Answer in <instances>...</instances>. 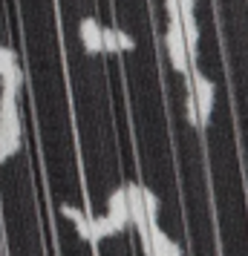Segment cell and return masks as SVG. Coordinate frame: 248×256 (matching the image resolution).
<instances>
[{
    "label": "cell",
    "mask_w": 248,
    "mask_h": 256,
    "mask_svg": "<svg viewBox=\"0 0 248 256\" xmlns=\"http://www.w3.org/2000/svg\"><path fill=\"white\" fill-rule=\"evenodd\" d=\"M142 204H144V213H147V222L156 224L159 222V196L147 184H142Z\"/></svg>",
    "instance_id": "obj_8"
},
{
    "label": "cell",
    "mask_w": 248,
    "mask_h": 256,
    "mask_svg": "<svg viewBox=\"0 0 248 256\" xmlns=\"http://www.w3.org/2000/svg\"><path fill=\"white\" fill-rule=\"evenodd\" d=\"M101 52H118V40L113 26H101Z\"/></svg>",
    "instance_id": "obj_9"
},
{
    "label": "cell",
    "mask_w": 248,
    "mask_h": 256,
    "mask_svg": "<svg viewBox=\"0 0 248 256\" xmlns=\"http://www.w3.org/2000/svg\"><path fill=\"white\" fill-rule=\"evenodd\" d=\"M61 216L72 222V228L78 230V236H81L84 242L98 244L95 236H93V216H87V213H84L81 208H75V204H61Z\"/></svg>",
    "instance_id": "obj_6"
},
{
    "label": "cell",
    "mask_w": 248,
    "mask_h": 256,
    "mask_svg": "<svg viewBox=\"0 0 248 256\" xmlns=\"http://www.w3.org/2000/svg\"><path fill=\"white\" fill-rule=\"evenodd\" d=\"M107 219L116 224L118 233H124L130 228V213H127V193H124V184H118L110 196H107Z\"/></svg>",
    "instance_id": "obj_5"
},
{
    "label": "cell",
    "mask_w": 248,
    "mask_h": 256,
    "mask_svg": "<svg viewBox=\"0 0 248 256\" xmlns=\"http://www.w3.org/2000/svg\"><path fill=\"white\" fill-rule=\"evenodd\" d=\"M116 40H118V52H133V49H136L133 35H127L124 29H116Z\"/></svg>",
    "instance_id": "obj_10"
},
{
    "label": "cell",
    "mask_w": 248,
    "mask_h": 256,
    "mask_svg": "<svg viewBox=\"0 0 248 256\" xmlns=\"http://www.w3.org/2000/svg\"><path fill=\"white\" fill-rule=\"evenodd\" d=\"M142 248H144V254L147 256H182V248H179V244L162 230L159 222L147 228V242H144Z\"/></svg>",
    "instance_id": "obj_4"
},
{
    "label": "cell",
    "mask_w": 248,
    "mask_h": 256,
    "mask_svg": "<svg viewBox=\"0 0 248 256\" xmlns=\"http://www.w3.org/2000/svg\"><path fill=\"white\" fill-rule=\"evenodd\" d=\"M165 49L170 55V64L173 70L188 75L190 72V58H188V46H185V38H182V26H179V18H173L167 24V35H165Z\"/></svg>",
    "instance_id": "obj_3"
},
{
    "label": "cell",
    "mask_w": 248,
    "mask_h": 256,
    "mask_svg": "<svg viewBox=\"0 0 248 256\" xmlns=\"http://www.w3.org/2000/svg\"><path fill=\"white\" fill-rule=\"evenodd\" d=\"M188 84L190 90L188 95L193 98V104H196V112H199V124L202 130L208 127V121H211V112H213V95H216V86L208 75H202L199 70L188 72Z\"/></svg>",
    "instance_id": "obj_2"
},
{
    "label": "cell",
    "mask_w": 248,
    "mask_h": 256,
    "mask_svg": "<svg viewBox=\"0 0 248 256\" xmlns=\"http://www.w3.org/2000/svg\"><path fill=\"white\" fill-rule=\"evenodd\" d=\"M78 38H81V46L87 55H101V24L95 18H81Z\"/></svg>",
    "instance_id": "obj_7"
},
{
    "label": "cell",
    "mask_w": 248,
    "mask_h": 256,
    "mask_svg": "<svg viewBox=\"0 0 248 256\" xmlns=\"http://www.w3.org/2000/svg\"><path fill=\"white\" fill-rule=\"evenodd\" d=\"M21 141H24V124L18 110V92L0 90V164L18 156Z\"/></svg>",
    "instance_id": "obj_1"
}]
</instances>
